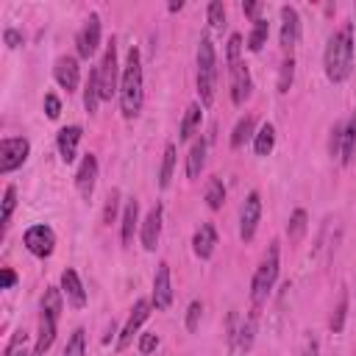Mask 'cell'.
Returning <instances> with one entry per match:
<instances>
[{
  "mask_svg": "<svg viewBox=\"0 0 356 356\" xmlns=\"http://www.w3.org/2000/svg\"><path fill=\"white\" fill-rule=\"evenodd\" d=\"M62 292L67 295L70 306H75V309L87 306V290H84V284H81V278H78V273L73 267H67L62 273Z\"/></svg>",
  "mask_w": 356,
  "mask_h": 356,
  "instance_id": "cell-16",
  "label": "cell"
},
{
  "mask_svg": "<svg viewBox=\"0 0 356 356\" xmlns=\"http://www.w3.org/2000/svg\"><path fill=\"white\" fill-rule=\"evenodd\" d=\"M181 9H184L181 0H175V3H170V12H181Z\"/></svg>",
  "mask_w": 356,
  "mask_h": 356,
  "instance_id": "cell-50",
  "label": "cell"
},
{
  "mask_svg": "<svg viewBox=\"0 0 356 356\" xmlns=\"http://www.w3.org/2000/svg\"><path fill=\"white\" fill-rule=\"evenodd\" d=\"M267 34H270V26H267V20H256L253 23V31H251V37H248V48L253 51V53H259L265 45H267Z\"/></svg>",
  "mask_w": 356,
  "mask_h": 356,
  "instance_id": "cell-30",
  "label": "cell"
},
{
  "mask_svg": "<svg viewBox=\"0 0 356 356\" xmlns=\"http://www.w3.org/2000/svg\"><path fill=\"white\" fill-rule=\"evenodd\" d=\"M172 170H175V145L170 142V145L164 148V156H161V170H159V187H161V190H167V187H170Z\"/></svg>",
  "mask_w": 356,
  "mask_h": 356,
  "instance_id": "cell-27",
  "label": "cell"
},
{
  "mask_svg": "<svg viewBox=\"0 0 356 356\" xmlns=\"http://www.w3.org/2000/svg\"><path fill=\"white\" fill-rule=\"evenodd\" d=\"M317 350H320V345H317V337H314V334H306L301 356H317Z\"/></svg>",
  "mask_w": 356,
  "mask_h": 356,
  "instance_id": "cell-46",
  "label": "cell"
},
{
  "mask_svg": "<svg viewBox=\"0 0 356 356\" xmlns=\"http://www.w3.org/2000/svg\"><path fill=\"white\" fill-rule=\"evenodd\" d=\"M28 153H31V142L26 136H6L0 142V172L9 175L17 167H23Z\"/></svg>",
  "mask_w": 356,
  "mask_h": 356,
  "instance_id": "cell-6",
  "label": "cell"
},
{
  "mask_svg": "<svg viewBox=\"0 0 356 356\" xmlns=\"http://www.w3.org/2000/svg\"><path fill=\"white\" fill-rule=\"evenodd\" d=\"M56 328H59V314L42 312V317H39V337H37L34 356H45V353H48V348H51L53 339H56Z\"/></svg>",
  "mask_w": 356,
  "mask_h": 356,
  "instance_id": "cell-18",
  "label": "cell"
},
{
  "mask_svg": "<svg viewBox=\"0 0 356 356\" xmlns=\"http://www.w3.org/2000/svg\"><path fill=\"white\" fill-rule=\"evenodd\" d=\"M172 303V281H170V265L161 262L153 273V306L159 312H167Z\"/></svg>",
  "mask_w": 356,
  "mask_h": 356,
  "instance_id": "cell-11",
  "label": "cell"
},
{
  "mask_svg": "<svg viewBox=\"0 0 356 356\" xmlns=\"http://www.w3.org/2000/svg\"><path fill=\"white\" fill-rule=\"evenodd\" d=\"M42 312L62 314V290H56V287L45 290V298H42Z\"/></svg>",
  "mask_w": 356,
  "mask_h": 356,
  "instance_id": "cell-35",
  "label": "cell"
},
{
  "mask_svg": "<svg viewBox=\"0 0 356 356\" xmlns=\"http://www.w3.org/2000/svg\"><path fill=\"white\" fill-rule=\"evenodd\" d=\"M3 39H6V45H9V48H20V45H23V34H20V31H15V28H9V31L3 34Z\"/></svg>",
  "mask_w": 356,
  "mask_h": 356,
  "instance_id": "cell-47",
  "label": "cell"
},
{
  "mask_svg": "<svg viewBox=\"0 0 356 356\" xmlns=\"http://www.w3.org/2000/svg\"><path fill=\"white\" fill-rule=\"evenodd\" d=\"M98 103H100V75H98V67H95L89 73V78H87V87H84V109L89 114H95Z\"/></svg>",
  "mask_w": 356,
  "mask_h": 356,
  "instance_id": "cell-22",
  "label": "cell"
},
{
  "mask_svg": "<svg viewBox=\"0 0 356 356\" xmlns=\"http://www.w3.org/2000/svg\"><path fill=\"white\" fill-rule=\"evenodd\" d=\"M204 164H206V139H198L193 145L190 156H187V175L190 178H198L201 170H204Z\"/></svg>",
  "mask_w": 356,
  "mask_h": 356,
  "instance_id": "cell-24",
  "label": "cell"
},
{
  "mask_svg": "<svg viewBox=\"0 0 356 356\" xmlns=\"http://www.w3.org/2000/svg\"><path fill=\"white\" fill-rule=\"evenodd\" d=\"M148 314H150V303H148V301H136V303H134V309H131V314H128V323H125V326H123V331H120V339H117V348H120V350L131 345L134 334H136V331H139V326L148 320Z\"/></svg>",
  "mask_w": 356,
  "mask_h": 356,
  "instance_id": "cell-14",
  "label": "cell"
},
{
  "mask_svg": "<svg viewBox=\"0 0 356 356\" xmlns=\"http://www.w3.org/2000/svg\"><path fill=\"white\" fill-rule=\"evenodd\" d=\"M6 356H28V350H26V334L23 331H17L12 337V342L6 348Z\"/></svg>",
  "mask_w": 356,
  "mask_h": 356,
  "instance_id": "cell-40",
  "label": "cell"
},
{
  "mask_svg": "<svg viewBox=\"0 0 356 356\" xmlns=\"http://www.w3.org/2000/svg\"><path fill=\"white\" fill-rule=\"evenodd\" d=\"M198 123H201V103H193L187 112H184V120H181V128H178V139L181 142H187L193 134H195V128H198Z\"/></svg>",
  "mask_w": 356,
  "mask_h": 356,
  "instance_id": "cell-26",
  "label": "cell"
},
{
  "mask_svg": "<svg viewBox=\"0 0 356 356\" xmlns=\"http://www.w3.org/2000/svg\"><path fill=\"white\" fill-rule=\"evenodd\" d=\"M323 67H326V78L331 84H342L348 81L350 70H353V26H342L326 45V56H323Z\"/></svg>",
  "mask_w": 356,
  "mask_h": 356,
  "instance_id": "cell-1",
  "label": "cell"
},
{
  "mask_svg": "<svg viewBox=\"0 0 356 356\" xmlns=\"http://www.w3.org/2000/svg\"><path fill=\"white\" fill-rule=\"evenodd\" d=\"M256 320H259V309L253 306V312L242 320V326H240V334H237V345H240V350H251V345H253V337H256Z\"/></svg>",
  "mask_w": 356,
  "mask_h": 356,
  "instance_id": "cell-25",
  "label": "cell"
},
{
  "mask_svg": "<svg viewBox=\"0 0 356 356\" xmlns=\"http://www.w3.org/2000/svg\"><path fill=\"white\" fill-rule=\"evenodd\" d=\"M45 114H48L51 120H56V117L62 114V100H59L56 95H45Z\"/></svg>",
  "mask_w": 356,
  "mask_h": 356,
  "instance_id": "cell-44",
  "label": "cell"
},
{
  "mask_svg": "<svg viewBox=\"0 0 356 356\" xmlns=\"http://www.w3.org/2000/svg\"><path fill=\"white\" fill-rule=\"evenodd\" d=\"M287 234H290V240H301L306 234V212L303 209H295L292 212L290 226H287Z\"/></svg>",
  "mask_w": 356,
  "mask_h": 356,
  "instance_id": "cell-34",
  "label": "cell"
},
{
  "mask_svg": "<svg viewBox=\"0 0 356 356\" xmlns=\"http://www.w3.org/2000/svg\"><path fill=\"white\" fill-rule=\"evenodd\" d=\"M81 134H84L81 125H67V128L59 131V153H62V161H64V164H73V161H75Z\"/></svg>",
  "mask_w": 356,
  "mask_h": 356,
  "instance_id": "cell-19",
  "label": "cell"
},
{
  "mask_svg": "<svg viewBox=\"0 0 356 356\" xmlns=\"http://www.w3.org/2000/svg\"><path fill=\"white\" fill-rule=\"evenodd\" d=\"M75 48H78V56L81 59H92L100 48V17L98 15H89L84 28L78 31L75 37Z\"/></svg>",
  "mask_w": 356,
  "mask_h": 356,
  "instance_id": "cell-9",
  "label": "cell"
},
{
  "mask_svg": "<svg viewBox=\"0 0 356 356\" xmlns=\"http://www.w3.org/2000/svg\"><path fill=\"white\" fill-rule=\"evenodd\" d=\"M136 220H139V204H136V198H131L125 204V212H123V245H131L134 242Z\"/></svg>",
  "mask_w": 356,
  "mask_h": 356,
  "instance_id": "cell-23",
  "label": "cell"
},
{
  "mask_svg": "<svg viewBox=\"0 0 356 356\" xmlns=\"http://www.w3.org/2000/svg\"><path fill=\"white\" fill-rule=\"evenodd\" d=\"M201 312H204L201 301H193V303H190V309H187V328H190V331H198V323H201Z\"/></svg>",
  "mask_w": 356,
  "mask_h": 356,
  "instance_id": "cell-42",
  "label": "cell"
},
{
  "mask_svg": "<svg viewBox=\"0 0 356 356\" xmlns=\"http://www.w3.org/2000/svg\"><path fill=\"white\" fill-rule=\"evenodd\" d=\"M301 39V17L292 6H281V48L292 51Z\"/></svg>",
  "mask_w": 356,
  "mask_h": 356,
  "instance_id": "cell-15",
  "label": "cell"
},
{
  "mask_svg": "<svg viewBox=\"0 0 356 356\" xmlns=\"http://www.w3.org/2000/svg\"><path fill=\"white\" fill-rule=\"evenodd\" d=\"M117 209H120V193L112 190L109 198H106V209H103V223H114L117 217Z\"/></svg>",
  "mask_w": 356,
  "mask_h": 356,
  "instance_id": "cell-39",
  "label": "cell"
},
{
  "mask_svg": "<svg viewBox=\"0 0 356 356\" xmlns=\"http://www.w3.org/2000/svg\"><path fill=\"white\" fill-rule=\"evenodd\" d=\"M142 98H145V92H142V59H139V51L131 48L125 67H123V75H120V112L125 120L139 117Z\"/></svg>",
  "mask_w": 356,
  "mask_h": 356,
  "instance_id": "cell-2",
  "label": "cell"
},
{
  "mask_svg": "<svg viewBox=\"0 0 356 356\" xmlns=\"http://www.w3.org/2000/svg\"><path fill=\"white\" fill-rule=\"evenodd\" d=\"M206 15H209V26H212V28H223V26H226V6L220 3V0H212L209 9H206Z\"/></svg>",
  "mask_w": 356,
  "mask_h": 356,
  "instance_id": "cell-38",
  "label": "cell"
},
{
  "mask_svg": "<svg viewBox=\"0 0 356 356\" xmlns=\"http://www.w3.org/2000/svg\"><path fill=\"white\" fill-rule=\"evenodd\" d=\"M259 220H262V198L259 193H251L242 204V212H240V237L242 242H251L256 229H259Z\"/></svg>",
  "mask_w": 356,
  "mask_h": 356,
  "instance_id": "cell-7",
  "label": "cell"
},
{
  "mask_svg": "<svg viewBox=\"0 0 356 356\" xmlns=\"http://www.w3.org/2000/svg\"><path fill=\"white\" fill-rule=\"evenodd\" d=\"M276 278H278V242H270V248H267V253H265V259L256 267L253 281H251V301L256 309L267 301L270 290L276 287Z\"/></svg>",
  "mask_w": 356,
  "mask_h": 356,
  "instance_id": "cell-4",
  "label": "cell"
},
{
  "mask_svg": "<svg viewBox=\"0 0 356 356\" xmlns=\"http://www.w3.org/2000/svg\"><path fill=\"white\" fill-rule=\"evenodd\" d=\"M229 73H231V100H234V106H242L248 98H251V73H248V67L242 64V62H237V64H229Z\"/></svg>",
  "mask_w": 356,
  "mask_h": 356,
  "instance_id": "cell-13",
  "label": "cell"
},
{
  "mask_svg": "<svg viewBox=\"0 0 356 356\" xmlns=\"http://www.w3.org/2000/svg\"><path fill=\"white\" fill-rule=\"evenodd\" d=\"M15 206H17V190L15 187H6V193H3V215H0V223H3V229L9 226Z\"/></svg>",
  "mask_w": 356,
  "mask_h": 356,
  "instance_id": "cell-36",
  "label": "cell"
},
{
  "mask_svg": "<svg viewBox=\"0 0 356 356\" xmlns=\"http://www.w3.org/2000/svg\"><path fill=\"white\" fill-rule=\"evenodd\" d=\"M204 201H206V206L215 209V212L223 206V201H226V187H223L220 178H209L206 193H204Z\"/></svg>",
  "mask_w": 356,
  "mask_h": 356,
  "instance_id": "cell-28",
  "label": "cell"
},
{
  "mask_svg": "<svg viewBox=\"0 0 356 356\" xmlns=\"http://www.w3.org/2000/svg\"><path fill=\"white\" fill-rule=\"evenodd\" d=\"M251 134H253V117H242V120L237 123L234 134H231V148H242V145L251 139Z\"/></svg>",
  "mask_w": 356,
  "mask_h": 356,
  "instance_id": "cell-32",
  "label": "cell"
},
{
  "mask_svg": "<svg viewBox=\"0 0 356 356\" xmlns=\"http://www.w3.org/2000/svg\"><path fill=\"white\" fill-rule=\"evenodd\" d=\"M345 314H348V290H339V301H337V309L331 314V331L339 334L345 328Z\"/></svg>",
  "mask_w": 356,
  "mask_h": 356,
  "instance_id": "cell-31",
  "label": "cell"
},
{
  "mask_svg": "<svg viewBox=\"0 0 356 356\" xmlns=\"http://www.w3.org/2000/svg\"><path fill=\"white\" fill-rule=\"evenodd\" d=\"M240 53H242V37L240 34H231V39H229V64L242 62Z\"/></svg>",
  "mask_w": 356,
  "mask_h": 356,
  "instance_id": "cell-43",
  "label": "cell"
},
{
  "mask_svg": "<svg viewBox=\"0 0 356 356\" xmlns=\"http://www.w3.org/2000/svg\"><path fill=\"white\" fill-rule=\"evenodd\" d=\"M98 75H100V100H112L114 92H120V81H117L120 67H117V45H114V39L106 45V53H103V59L98 64Z\"/></svg>",
  "mask_w": 356,
  "mask_h": 356,
  "instance_id": "cell-5",
  "label": "cell"
},
{
  "mask_svg": "<svg viewBox=\"0 0 356 356\" xmlns=\"http://www.w3.org/2000/svg\"><path fill=\"white\" fill-rule=\"evenodd\" d=\"M273 145H276V128H273L270 123H265V125L259 128L256 139H253V150H256V156H267V153L273 150Z\"/></svg>",
  "mask_w": 356,
  "mask_h": 356,
  "instance_id": "cell-29",
  "label": "cell"
},
{
  "mask_svg": "<svg viewBox=\"0 0 356 356\" xmlns=\"http://www.w3.org/2000/svg\"><path fill=\"white\" fill-rule=\"evenodd\" d=\"M95 184H98V159L92 153H87L81 167H78V172H75V190H78V195L84 201H89L92 193H95Z\"/></svg>",
  "mask_w": 356,
  "mask_h": 356,
  "instance_id": "cell-12",
  "label": "cell"
},
{
  "mask_svg": "<svg viewBox=\"0 0 356 356\" xmlns=\"http://www.w3.org/2000/svg\"><path fill=\"white\" fill-rule=\"evenodd\" d=\"M292 78H295V62H292V59H287V62L281 64V75H278V92H281V95H287V92H290Z\"/></svg>",
  "mask_w": 356,
  "mask_h": 356,
  "instance_id": "cell-37",
  "label": "cell"
},
{
  "mask_svg": "<svg viewBox=\"0 0 356 356\" xmlns=\"http://www.w3.org/2000/svg\"><path fill=\"white\" fill-rule=\"evenodd\" d=\"M353 156H356V112H353V114L348 117V123H345V131H342V156H339V161H342V164H350Z\"/></svg>",
  "mask_w": 356,
  "mask_h": 356,
  "instance_id": "cell-21",
  "label": "cell"
},
{
  "mask_svg": "<svg viewBox=\"0 0 356 356\" xmlns=\"http://www.w3.org/2000/svg\"><path fill=\"white\" fill-rule=\"evenodd\" d=\"M15 281H17V276H15V270H3V290H9V287H15Z\"/></svg>",
  "mask_w": 356,
  "mask_h": 356,
  "instance_id": "cell-49",
  "label": "cell"
},
{
  "mask_svg": "<svg viewBox=\"0 0 356 356\" xmlns=\"http://www.w3.org/2000/svg\"><path fill=\"white\" fill-rule=\"evenodd\" d=\"M161 206L156 204L150 212H148V217H145V223H142V245H145V251H156V245H159V237H161Z\"/></svg>",
  "mask_w": 356,
  "mask_h": 356,
  "instance_id": "cell-17",
  "label": "cell"
},
{
  "mask_svg": "<svg viewBox=\"0 0 356 356\" xmlns=\"http://www.w3.org/2000/svg\"><path fill=\"white\" fill-rule=\"evenodd\" d=\"M53 78H56V84H59L62 89L75 92L78 84H81L78 59H75V56H62V59H56V64H53Z\"/></svg>",
  "mask_w": 356,
  "mask_h": 356,
  "instance_id": "cell-10",
  "label": "cell"
},
{
  "mask_svg": "<svg viewBox=\"0 0 356 356\" xmlns=\"http://www.w3.org/2000/svg\"><path fill=\"white\" fill-rule=\"evenodd\" d=\"M156 345H159V337H156V334H142V337H139V353H142V356H145V353H153Z\"/></svg>",
  "mask_w": 356,
  "mask_h": 356,
  "instance_id": "cell-45",
  "label": "cell"
},
{
  "mask_svg": "<svg viewBox=\"0 0 356 356\" xmlns=\"http://www.w3.org/2000/svg\"><path fill=\"white\" fill-rule=\"evenodd\" d=\"M64 356H87V331L84 328H75L73 331V337L67 339Z\"/></svg>",
  "mask_w": 356,
  "mask_h": 356,
  "instance_id": "cell-33",
  "label": "cell"
},
{
  "mask_svg": "<svg viewBox=\"0 0 356 356\" xmlns=\"http://www.w3.org/2000/svg\"><path fill=\"white\" fill-rule=\"evenodd\" d=\"M342 131H345V123H337L334 131H331V145L328 148H331V156H337V159L342 156Z\"/></svg>",
  "mask_w": 356,
  "mask_h": 356,
  "instance_id": "cell-41",
  "label": "cell"
},
{
  "mask_svg": "<svg viewBox=\"0 0 356 356\" xmlns=\"http://www.w3.org/2000/svg\"><path fill=\"white\" fill-rule=\"evenodd\" d=\"M193 248H195V256H198V259H212V253H215V248H217V231H215L212 223H204V226L195 231Z\"/></svg>",
  "mask_w": 356,
  "mask_h": 356,
  "instance_id": "cell-20",
  "label": "cell"
},
{
  "mask_svg": "<svg viewBox=\"0 0 356 356\" xmlns=\"http://www.w3.org/2000/svg\"><path fill=\"white\" fill-rule=\"evenodd\" d=\"M217 92V53L209 37H201L198 42V95L204 106H212Z\"/></svg>",
  "mask_w": 356,
  "mask_h": 356,
  "instance_id": "cell-3",
  "label": "cell"
},
{
  "mask_svg": "<svg viewBox=\"0 0 356 356\" xmlns=\"http://www.w3.org/2000/svg\"><path fill=\"white\" fill-rule=\"evenodd\" d=\"M259 9H262L259 3H242V12H245L248 17H253V23L259 20Z\"/></svg>",
  "mask_w": 356,
  "mask_h": 356,
  "instance_id": "cell-48",
  "label": "cell"
},
{
  "mask_svg": "<svg viewBox=\"0 0 356 356\" xmlns=\"http://www.w3.org/2000/svg\"><path fill=\"white\" fill-rule=\"evenodd\" d=\"M23 242H26V248H28L34 256L48 259V256L53 253V248H56V234H53L51 226H31V229L26 231Z\"/></svg>",
  "mask_w": 356,
  "mask_h": 356,
  "instance_id": "cell-8",
  "label": "cell"
}]
</instances>
